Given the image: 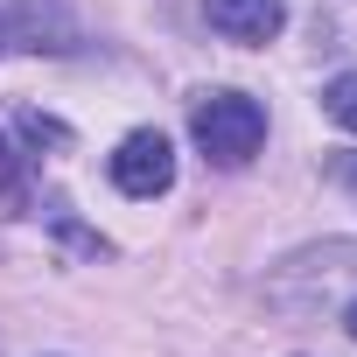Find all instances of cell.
Returning a JSON list of instances; mask_svg holds the SVG:
<instances>
[{"mask_svg": "<svg viewBox=\"0 0 357 357\" xmlns=\"http://www.w3.org/2000/svg\"><path fill=\"white\" fill-rule=\"evenodd\" d=\"M112 183L126 190V197H161L168 183H175V147H168V133H154V126H140V133H126L119 147H112Z\"/></svg>", "mask_w": 357, "mask_h": 357, "instance_id": "obj_2", "label": "cell"}, {"mask_svg": "<svg viewBox=\"0 0 357 357\" xmlns=\"http://www.w3.org/2000/svg\"><path fill=\"white\" fill-rule=\"evenodd\" d=\"M0 50H8V43H0Z\"/></svg>", "mask_w": 357, "mask_h": 357, "instance_id": "obj_8", "label": "cell"}, {"mask_svg": "<svg viewBox=\"0 0 357 357\" xmlns=\"http://www.w3.org/2000/svg\"><path fill=\"white\" fill-rule=\"evenodd\" d=\"M0 197H22V161H15L8 133H0Z\"/></svg>", "mask_w": 357, "mask_h": 357, "instance_id": "obj_5", "label": "cell"}, {"mask_svg": "<svg viewBox=\"0 0 357 357\" xmlns=\"http://www.w3.org/2000/svg\"><path fill=\"white\" fill-rule=\"evenodd\" d=\"M204 15H211V29L225 36V43H273L280 36V22H287V0H204Z\"/></svg>", "mask_w": 357, "mask_h": 357, "instance_id": "obj_3", "label": "cell"}, {"mask_svg": "<svg viewBox=\"0 0 357 357\" xmlns=\"http://www.w3.org/2000/svg\"><path fill=\"white\" fill-rule=\"evenodd\" d=\"M329 183H350V190H357V154H343V147L329 154Z\"/></svg>", "mask_w": 357, "mask_h": 357, "instance_id": "obj_6", "label": "cell"}, {"mask_svg": "<svg viewBox=\"0 0 357 357\" xmlns=\"http://www.w3.org/2000/svg\"><path fill=\"white\" fill-rule=\"evenodd\" d=\"M343 329H350V336H357V301H350V308H343Z\"/></svg>", "mask_w": 357, "mask_h": 357, "instance_id": "obj_7", "label": "cell"}, {"mask_svg": "<svg viewBox=\"0 0 357 357\" xmlns=\"http://www.w3.org/2000/svg\"><path fill=\"white\" fill-rule=\"evenodd\" d=\"M322 112H329L336 126H350V133H357V70H343V77L322 91Z\"/></svg>", "mask_w": 357, "mask_h": 357, "instance_id": "obj_4", "label": "cell"}, {"mask_svg": "<svg viewBox=\"0 0 357 357\" xmlns=\"http://www.w3.org/2000/svg\"><path fill=\"white\" fill-rule=\"evenodd\" d=\"M190 133H197L204 161L245 168V161L259 154V140H266V105L245 98V91H204V98L190 105Z\"/></svg>", "mask_w": 357, "mask_h": 357, "instance_id": "obj_1", "label": "cell"}]
</instances>
